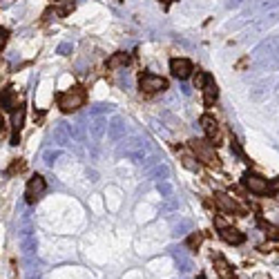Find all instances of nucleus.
I'll return each instance as SVG.
<instances>
[{"label": "nucleus", "mask_w": 279, "mask_h": 279, "mask_svg": "<svg viewBox=\"0 0 279 279\" xmlns=\"http://www.w3.org/2000/svg\"><path fill=\"white\" fill-rule=\"evenodd\" d=\"M45 188H47V183H45V179H43L41 174H34L32 179L27 181V190H25V197H27V203H34L38 197H41L43 192H45Z\"/></svg>", "instance_id": "nucleus-6"}, {"label": "nucleus", "mask_w": 279, "mask_h": 279, "mask_svg": "<svg viewBox=\"0 0 279 279\" xmlns=\"http://www.w3.org/2000/svg\"><path fill=\"white\" fill-rule=\"evenodd\" d=\"M199 123H201L203 132H206L208 141H210L212 145H221V143H223V134H221V127H219V123H217V118L212 116V114H203Z\"/></svg>", "instance_id": "nucleus-4"}, {"label": "nucleus", "mask_w": 279, "mask_h": 279, "mask_svg": "<svg viewBox=\"0 0 279 279\" xmlns=\"http://www.w3.org/2000/svg\"><path fill=\"white\" fill-rule=\"evenodd\" d=\"M197 279H206V275H199V277Z\"/></svg>", "instance_id": "nucleus-19"}, {"label": "nucleus", "mask_w": 279, "mask_h": 279, "mask_svg": "<svg viewBox=\"0 0 279 279\" xmlns=\"http://www.w3.org/2000/svg\"><path fill=\"white\" fill-rule=\"evenodd\" d=\"M23 127H25V105H18L14 110V118H11V145H18Z\"/></svg>", "instance_id": "nucleus-9"}, {"label": "nucleus", "mask_w": 279, "mask_h": 279, "mask_svg": "<svg viewBox=\"0 0 279 279\" xmlns=\"http://www.w3.org/2000/svg\"><path fill=\"white\" fill-rule=\"evenodd\" d=\"M139 87H141V92L143 94H159V92H166L167 90V81L163 76H157V74H150V72H145V74H141L139 76Z\"/></svg>", "instance_id": "nucleus-3"}, {"label": "nucleus", "mask_w": 279, "mask_h": 279, "mask_svg": "<svg viewBox=\"0 0 279 279\" xmlns=\"http://www.w3.org/2000/svg\"><path fill=\"white\" fill-rule=\"evenodd\" d=\"M243 185H246V190L252 194H268V188H270L268 181H266L264 176L255 174V172H246V174H243Z\"/></svg>", "instance_id": "nucleus-5"}, {"label": "nucleus", "mask_w": 279, "mask_h": 279, "mask_svg": "<svg viewBox=\"0 0 279 279\" xmlns=\"http://www.w3.org/2000/svg\"><path fill=\"white\" fill-rule=\"evenodd\" d=\"M23 170H25V161H23V159H14V161H11V166L7 167L5 174L7 176H14V174H20Z\"/></svg>", "instance_id": "nucleus-14"}, {"label": "nucleus", "mask_w": 279, "mask_h": 279, "mask_svg": "<svg viewBox=\"0 0 279 279\" xmlns=\"http://www.w3.org/2000/svg\"><path fill=\"white\" fill-rule=\"evenodd\" d=\"M201 239H203V234H201V232H194V234H190L188 241H185V243H188L190 250H197V248L201 246Z\"/></svg>", "instance_id": "nucleus-15"}, {"label": "nucleus", "mask_w": 279, "mask_h": 279, "mask_svg": "<svg viewBox=\"0 0 279 279\" xmlns=\"http://www.w3.org/2000/svg\"><path fill=\"white\" fill-rule=\"evenodd\" d=\"M215 203L223 212H228V215H243L241 206H239V203L234 201L230 194H225V192H215Z\"/></svg>", "instance_id": "nucleus-8"}, {"label": "nucleus", "mask_w": 279, "mask_h": 279, "mask_svg": "<svg viewBox=\"0 0 279 279\" xmlns=\"http://www.w3.org/2000/svg\"><path fill=\"white\" fill-rule=\"evenodd\" d=\"M190 150L194 152L197 161L206 163V166H210V167H219L221 166V159H219V154H217L215 145H212L210 141L192 139V141H190Z\"/></svg>", "instance_id": "nucleus-2"}, {"label": "nucleus", "mask_w": 279, "mask_h": 279, "mask_svg": "<svg viewBox=\"0 0 279 279\" xmlns=\"http://www.w3.org/2000/svg\"><path fill=\"white\" fill-rule=\"evenodd\" d=\"M85 101H87V94L83 87H72V90L60 92V94L56 96V103H58L60 112H65V114L78 112V110L85 105Z\"/></svg>", "instance_id": "nucleus-1"}, {"label": "nucleus", "mask_w": 279, "mask_h": 279, "mask_svg": "<svg viewBox=\"0 0 279 279\" xmlns=\"http://www.w3.org/2000/svg\"><path fill=\"white\" fill-rule=\"evenodd\" d=\"M261 225H264L266 234H268L270 239H275V241H279V228H277V225H273V223H266V221H261Z\"/></svg>", "instance_id": "nucleus-16"}, {"label": "nucleus", "mask_w": 279, "mask_h": 279, "mask_svg": "<svg viewBox=\"0 0 279 279\" xmlns=\"http://www.w3.org/2000/svg\"><path fill=\"white\" fill-rule=\"evenodd\" d=\"M7 38H9V34H7V29H0V52H2V47L7 45Z\"/></svg>", "instance_id": "nucleus-17"}, {"label": "nucleus", "mask_w": 279, "mask_h": 279, "mask_svg": "<svg viewBox=\"0 0 279 279\" xmlns=\"http://www.w3.org/2000/svg\"><path fill=\"white\" fill-rule=\"evenodd\" d=\"M130 63V54H125V52H116V54H112L108 58V69H121V67H125V65Z\"/></svg>", "instance_id": "nucleus-12"}, {"label": "nucleus", "mask_w": 279, "mask_h": 279, "mask_svg": "<svg viewBox=\"0 0 279 279\" xmlns=\"http://www.w3.org/2000/svg\"><path fill=\"white\" fill-rule=\"evenodd\" d=\"M2 127H5V118L0 116V130H2Z\"/></svg>", "instance_id": "nucleus-18"}, {"label": "nucleus", "mask_w": 279, "mask_h": 279, "mask_svg": "<svg viewBox=\"0 0 279 279\" xmlns=\"http://www.w3.org/2000/svg\"><path fill=\"white\" fill-rule=\"evenodd\" d=\"M201 90V94H203V103L210 108V105H215V101H217V96H219V87H217V83H215V78L208 74V78L203 81V85L199 87Z\"/></svg>", "instance_id": "nucleus-10"}, {"label": "nucleus", "mask_w": 279, "mask_h": 279, "mask_svg": "<svg viewBox=\"0 0 279 279\" xmlns=\"http://www.w3.org/2000/svg\"><path fill=\"white\" fill-rule=\"evenodd\" d=\"M215 268H217V273H219V277L232 279V268H230V264L223 257H215Z\"/></svg>", "instance_id": "nucleus-13"}, {"label": "nucleus", "mask_w": 279, "mask_h": 279, "mask_svg": "<svg viewBox=\"0 0 279 279\" xmlns=\"http://www.w3.org/2000/svg\"><path fill=\"white\" fill-rule=\"evenodd\" d=\"M163 2H166V5H170V2H172V0H163Z\"/></svg>", "instance_id": "nucleus-20"}, {"label": "nucleus", "mask_w": 279, "mask_h": 279, "mask_svg": "<svg viewBox=\"0 0 279 279\" xmlns=\"http://www.w3.org/2000/svg\"><path fill=\"white\" fill-rule=\"evenodd\" d=\"M219 234H221V239H223V241L232 243V246H241V243L246 241V234L239 232V230L232 228V225H221Z\"/></svg>", "instance_id": "nucleus-11"}, {"label": "nucleus", "mask_w": 279, "mask_h": 279, "mask_svg": "<svg viewBox=\"0 0 279 279\" xmlns=\"http://www.w3.org/2000/svg\"><path fill=\"white\" fill-rule=\"evenodd\" d=\"M170 72L174 78H179V81H185V78H190V74L194 72L192 63H190L188 58H172L170 60Z\"/></svg>", "instance_id": "nucleus-7"}]
</instances>
